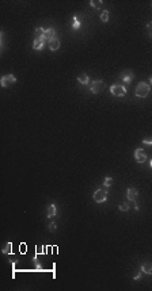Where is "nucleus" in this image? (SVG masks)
<instances>
[{
	"mask_svg": "<svg viewBox=\"0 0 152 291\" xmlns=\"http://www.w3.org/2000/svg\"><path fill=\"white\" fill-rule=\"evenodd\" d=\"M149 92H151V87L147 83H138L135 90V93L137 98H147Z\"/></svg>",
	"mask_w": 152,
	"mask_h": 291,
	"instance_id": "nucleus-1",
	"label": "nucleus"
},
{
	"mask_svg": "<svg viewBox=\"0 0 152 291\" xmlns=\"http://www.w3.org/2000/svg\"><path fill=\"white\" fill-rule=\"evenodd\" d=\"M106 199H107V191L103 188H99L94 192V201L97 203H103V202H106Z\"/></svg>",
	"mask_w": 152,
	"mask_h": 291,
	"instance_id": "nucleus-2",
	"label": "nucleus"
},
{
	"mask_svg": "<svg viewBox=\"0 0 152 291\" xmlns=\"http://www.w3.org/2000/svg\"><path fill=\"white\" fill-rule=\"evenodd\" d=\"M90 90H91L92 93L102 92V91L105 90V81H102V80H95V81H92L91 84H90Z\"/></svg>",
	"mask_w": 152,
	"mask_h": 291,
	"instance_id": "nucleus-3",
	"label": "nucleus"
},
{
	"mask_svg": "<svg viewBox=\"0 0 152 291\" xmlns=\"http://www.w3.org/2000/svg\"><path fill=\"white\" fill-rule=\"evenodd\" d=\"M110 92L114 96H125L126 95V88L121 84H114L110 87Z\"/></svg>",
	"mask_w": 152,
	"mask_h": 291,
	"instance_id": "nucleus-4",
	"label": "nucleus"
},
{
	"mask_svg": "<svg viewBox=\"0 0 152 291\" xmlns=\"http://www.w3.org/2000/svg\"><path fill=\"white\" fill-rule=\"evenodd\" d=\"M16 83V77L14 76V75H5V76L2 77V80H0V84H2V87H8L10 84H15Z\"/></svg>",
	"mask_w": 152,
	"mask_h": 291,
	"instance_id": "nucleus-5",
	"label": "nucleus"
},
{
	"mask_svg": "<svg viewBox=\"0 0 152 291\" xmlns=\"http://www.w3.org/2000/svg\"><path fill=\"white\" fill-rule=\"evenodd\" d=\"M135 158H136V161H137V163L143 164L144 161L147 160V153L144 152L141 148H140V149H136L135 150Z\"/></svg>",
	"mask_w": 152,
	"mask_h": 291,
	"instance_id": "nucleus-6",
	"label": "nucleus"
},
{
	"mask_svg": "<svg viewBox=\"0 0 152 291\" xmlns=\"http://www.w3.org/2000/svg\"><path fill=\"white\" fill-rule=\"evenodd\" d=\"M137 196H138V192H137V190H136V188H133V187L128 188V191H126V198H128V201L136 202Z\"/></svg>",
	"mask_w": 152,
	"mask_h": 291,
	"instance_id": "nucleus-7",
	"label": "nucleus"
},
{
	"mask_svg": "<svg viewBox=\"0 0 152 291\" xmlns=\"http://www.w3.org/2000/svg\"><path fill=\"white\" fill-rule=\"evenodd\" d=\"M45 39H40V38H34V42H33V49L34 50H42L43 46H45Z\"/></svg>",
	"mask_w": 152,
	"mask_h": 291,
	"instance_id": "nucleus-8",
	"label": "nucleus"
},
{
	"mask_svg": "<svg viewBox=\"0 0 152 291\" xmlns=\"http://www.w3.org/2000/svg\"><path fill=\"white\" fill-rule=\"evenodd\" d=\"M133 77H135V75H133L132 72H122L121 73V79L125 84H129V83L133 80Z\"/></svg>",
	"mask_w": 152,
	"mask_h": 291,
	"instance_id": "nucleus-9",
	"label": "nucleus"
},
{
	"mask_svg": "<svg viewBox=\"0 0 152 291\" xmlns=\"http://www.w3.org/2000/svg\"><path fill=\"white\" fill-rule=\"evenodd\" d=\"M48 45H49V49H50L52 52H56V50L60 49V41H59V38H53L52 41L48 42Z\"/></svg>",
	"mask_w": 152,
	"mask_h": 291,
	"instance_id": "nucleus-10",
	"label": "nucleus"
},
{
	"mask_svg": "<svg viewBox=\"0 0 152 291\" xmlns=\"http://www.w3.org/2000/svg\"><path fill=\"white\" fill-rule=\"evenodd\" d=\"M56 215H57V207H56V204H49L48 213H46V217L52 218V217H56Z\"/></svg>",
	"mask_w": 152,
	"mask_h": 291,
	"instance_id": "nucleus-11",
	"label": "nucleus"
},
{
	"mask_svg": "<svg viewBox=\"0 0 152 291\" xmlns=\"http://www.w3.org/2000/svg\"><path fill=\"white\" fill-rule=\"evenodd\" d=\"M78 81L80 83V84H83V85H88V83H90V77H88V75H86V73H80L78 76Z\"/></svg>",
	"mask_w": 152,
	"mask_h": 291,
	"instance_id": "nucleus-12",
	"label": "nucleus"
},
{
	"mask_svg": "<svg viewBox=\"0 0 152 291\" xmlns=\"http://www.w3.org/2000/svg\"><path fill=\"white\" fill-rule=\"evenodd\" d=\"M53 38H56V31H54V29H48V30H45V39L46 41H52Z\"/></svg>",
	"mask_w": 152,
	"mask_h": 291,
	"instance_id": "nucleus-13",
	"label": "nucleus"
},
{
	"mask_svg": "<svg viewBox=\"0 0 152 291\" xmlns=\"http://www.w3.org/2000/svg\"><path fill=\"white\" fill-rule=\"evenodd\" d=\"M141 272L147 275H152V264L151 263H144L141 265Z\"/></svg>",
	"mask_w": 152,
	"mask_h": 291,
	"instance_id": "nucleus-14",
	"label": "nucleus"
},
{
	"mask_svg": "<svg viewBox=\"0 0 152 291\" xmlns=\"http://www.w3.org/2000/svg\"><path fill=\"white\" fill-rule=\"evenodd\" d=\"M34 38H40V39H45V30L42 27H37L34 31ZM46 41V39H45Z\"/></svg>",
	"mask_w": 152,
	"mask_h": 291,
	"instance_id": "nucleus-15",
	"label": "nucleus"
},
{
	"mask_svg": "<svg viewBox=\"0 0 152 291\" xmlns=\"http://www.w3.org/2000/svg\"><path fill=\"white\" fill-rule=\"evenodd\" d=\"M2 253L3 255H12V244L10 241L5 244V247L2 249Z\"/></svg>",
	"mask_w": 152,
	"mask_h": 291,
	"instance_id": "nucleus-16",
	"label": "nucleus"
},
{
	"mask_svg": "<svg viewBox=\"0 0 152 291\" xmlns=\"http://www.w3.org/2000/svg\"><path fill=\"white\" fill-rule=\"evenodd\" d=\"M72 29L73 30H78V29H80V20L78 19V17H73L72 18Z\"/></svg>",
	"mask_w": 152,
	"mask_h": 291,
	"instance_id": "nucleus-17",
	"label": "nucleus"
},
{
	"mask_svg": "<svg viewBox=\"0 0 152 291\" xmlns=\"http://www.w3.org/2000/svg\"><path fill=\"white\" fill-rule=\"evenodd\" d=\"M90 4H91V7L92 8H95V10H98V8H100V6H102V2H98V0H91L90 2Z\"/></svg>",
	"mask_w": 152,
	"mask_h": 291,
	"instance_id": "nucleus-18",
	"label": "nucleus"
},
{
	"mask_svg": "<svg viewBox=\"0 0 152 291\" xmlns=\"http://www.w3.org/2000/svg\"><path fill=\"white\" fill-rule=\"evenodd\" d=\"M109 15H110V14H109L107 10L102 11V14H100V20H102V22H107V20H109Z\"/></svg>",
	"mask_w": 152,
	"mask_h": 291,
	"instance_id": "nucleus-19",
	"label": "nucleus"
},
{
	"mask_svg": "<svg viewBox=\"0 0 152 291\" xmlns=\"http://www.w3.org/2000/svg\"><path fill=\"white\" fill-rule=\"evenodd\" d=\"M111 184H113V179H111L110 176L105 177V182H103V185H105V187H111Z\"/></svg>",
	"mask_w": 152,
	"mask_h": 291,
	"instance_id": "nucleus-20",
	"label": "nucleus"
},
{
	"mask_svg": "<svg viewBox=\"0 0 152 291\" xmlns=\"http://www.w3.org/2000/svg\"><path fill=\"white\" fill-rule=\"evenodd\" d=\"M119 211H129V203H122L119 204Z\"/></svg>",
	"mask_w": 152,
	"mask_h": 291,
	"instance_id": "nucleus-21",
	"label": "nucleus"
},
{
	"mask_svg": "<svg viewBox=\"0 0 152 291\" xmlns=\"http://www.w3.org/2000/svg\"><path fill=\"white\" fill-rule=\"evenodd\" d=\"M46 247H42V245H38L37 247V255H41V253H45Z\"/></svg>",
	"mask_w": 152,
	"mask_h": 291,
	"instance_id": "nucleus-22",
	"label": "nucleus"
},
{
	"mask_svg": "<svg viewBox=\"0 0 152 291\" xmlns=\"http://www.w3.org/2000/svg\"><path fill=\"white\" fill-rule=\"evenodd\" d=\"M143 144L152 145V137H145V138H143Z\"/></svg>",
	"mask_w": 152,
	"mask_h": 291,
	"instance_id": "nucleus-23",
	"label": "nucleus"
},
{
	"mask_svg": "<svg viewBox=\"0 0 152 291\" xmlns=\"http://www.w3.org/2000/svg\"><path fill=\"white\" fill-rule=\"evenodd\" d=\"M49 230H50V231H56L57 230L56 222H50V223H49Z\"/></svg>",
	"mask_w": 152,
	"mask_h": 291,
	"instance_id": "nucleus-24",
	"label": "nucleus"
},
{
	"mask_svg": "<svg viewBox=\"0 0 152 291\" xmlns=\"http://www.w3.org/2000/svg\"><path fill=\"white\" fill-rule=\"evenodd\" d=\"M19 250H21V253H26V250H27L26 244H21V247H19Z\"/></svg>",
	"mask_w": 152,
	"mask_h": 291,
	"instance_id": "nucleus-25",
	"label": "nucleus"
},
{
	"mask_svg": "<svg viewBox=\"0 0 152 291\" xmlns=\"http://www.w3.org/2000/svg\"><path fill=\"white\" fill-rule=\"evenodd\" d=\"M147 29H148L149 33H152V20H151V22L147 23Z\"/></svg>",
	"mask_w": 152,
	"mask_h": 291,
	"instance_id": "nucleus-26",
	"label": "nucleus"
},
{
	"mask_svg": "<svg viewBox=\"0 0 152 291\" xmlns=\"http://www.w3.org/2000/svg\"><path fill=\"white\" fill-rule=\"evenodd\" d=\"M52 249H53V247L48 245V247H46V253H48V255H52Z\"/></svg>",
	"mask_w": 152,
	"mask_h": 291,
	"instance_id": "nucleus-27",
	"label": "nucleus"
},
{
	"mask_svg": "<svg viewBox=\"0 0 152 291\" xmlns=\"http://www.w3.org/2000/svg\"><path fill=\"white\" fill-rule=\"evenodd\" d=\"M140 277H141V272H138V274L136 275V276H133V279H135V280H138Z\"/></svg>",
	"mask_w": 152,
	"mask_h": 291,
	"instance_id": "nucleus-28",
	"label": "nucleus"
},
{
	"mask_svg": "<svg viewBox=\"0 0 152 291\" xmlns=\"http://www.w3.org/2000/svg\"><path fill=\"white\" fill-rule=\"evenodd\" d=\"M149 81H151V84H152V76H151V77H149Z\"/></svg>",
	"mask_w": 152,
	"mask_h": 291,
	"instance_id": "nucleus-29",
	"label": "nucleus"
},
{
	"mask_svg": "<svg viewBox=\"0 0 152 291\" xmlns=\"http://www.w3.org/2000/svg\"><path fill=\"white\" fill-rule=\"evenodd\" d=\"M149 164H151V168H152V160H151V163H149Z\"/></svg>",
	"mask_w": 152,
	"mask_h": 291,
	"instance_id": "nucleus-30",
	"label": "nucleus"
}]
</instances>
